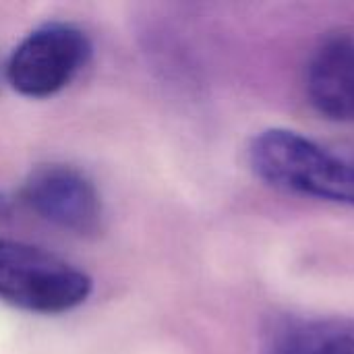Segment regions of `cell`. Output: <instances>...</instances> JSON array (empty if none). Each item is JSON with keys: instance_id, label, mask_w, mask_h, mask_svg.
Returning <instances> with one entry per match:
<instances>
[{"instance_id": "6da1fadb", "label": "cell", "mask_w": 354, "mask_h": 354, "mask_svg": "<svg viewBox=\"0 0 354 354\" xmlns=\"http://www.w3.org/2000/svg\"><path fill=\"white\" fill-rule=\"evenodd\" d=\"M247 156L255 176L278 191L354 207V139L268 129L253 137Z\"/></svg>"}, {"instance_id": "7a4b0ae2", "label": "cell", "mask_w": 354, "mask_h": 354, "mask_svg": "<svg viewBox=\"0 0 354 354\" xmlns=\"http://www.w3.org/2000/svg\"><path fill=\"white\" fill-rule=\"evenodd\" d=\"M91 295V278L73 263L19 241L0 239V301L23 311L58 315Z\"/></svg>"}, {"instance_id": "3957f363", "label": "cell", "mask_w": 354, "mask_h": 354, "mask_svg": "<svg viewBox=\"0 0 354 354\" xmlns=\"http://www.w3.org/2000/svg\"><path fill=\"white\" fill-rule=\"evenodd\" d=\"M91 44L68 23H48L31 31L10 54L6 79L27 97H50L64 89L87 64Z\"/></svg>"}, {"instance_id": "277c9868", "label": "cell", "mask_w": 354, "mask_h": 354, "mask_svg": "<svg viewBox=\"0 0 354 354\" xmlns=\"http://www.w3.org/2000/svg\"><path fill=\"white\" fill-rule=\"evenodd\" d=\"M23 197L46 222L77 234H93L102 228V199L93 183L79 170L62 164L35 168Z\"/></svg>"}, {"instance_id": "5b68a950", "label": "cell", "mask_w": 354, "mask_h": 354, "mask_svg": "<svg viewBox=\"0 0 354 354\" xmlns=\"http://www.w3.org/2000/svg\"><path fill=\"white\" fill-rule=\"evenodd\" d=\"M309 104L324 118L354 122V31H334L313 50L305 77Z\"/></svg>"}, {"instance_id": "8992f818", "label": "cell", "mask_w": 354, "mask_h": 354, "mask_svg": "<svg viewBox=\"0 0 354 354\" xmlns=\"http://www.w3.org/2000/svg\"><path fill=\"white\" fill-rule=\"evenodd\" d=\"M261 354H354V317H280L266 330Z\"/></svg>"}, {"instance_id": "52a82bcc", "label": "cell", "mask_w": 354, "mask_h": 354, "mask_svg": "<svg viewBox=\"0 0 354 354\" xmlns=\"http://www.w3.org/2000/svg\"><path fill=\"white\" fill-rule=\"evenodd\" d=\"M6 214V199L0 195V216H4Z\"/></svg>"}]
</instances>
